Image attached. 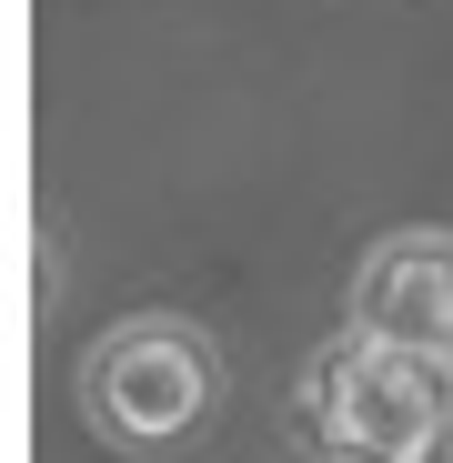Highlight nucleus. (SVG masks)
Wrapping results in <instances>:
<instances>
[{
    "label": "nucleus",
    "instance_id": "nucleus-1",
    "mask_svg": "<svg viewBox=\"0 0 453 463\" xmlns=\"http://www.w3.org/2000/svg\"><path fill=\"white\" fill-rule=\"evenodd\" d=\"M302 433L323 463H443L453 453V363L343 333L302 373Z\"/></svg>",
    "mask_w": 453,
    "mask_h": 463
},
{
    "label": "nucleus",
    "instance_id": "nucleus-2",
    "mask_svg": "<svg viewBox=\"0 0 453 463\" xmlns=\"http://www.w3.org/2000/svg\"><path fill=\"white\" fill-rule=\"evenodd\" d=\"M212 403H222L212 343H202L192 323H162V313L101 333L91 363H81V423H91L111 453H131V463L182 453V443L212 423Z\"/></svg>",
    "mask_w": 453,
    "mask_h": 463
},
{
    "label": "nucleus",
    "instance_id": "nucleus-3",
    "mask_svg": "<svg viewBox=\"0 0 453 463\" xmlns=\"http://www.w3.org/2000/svg\"><path fill=\"white\" fill-rule=\"evenodd\" d=\"M353 333L423 363H453V232H393L353 272Z\"/></svg>",
    "mask_w": 453,
    "mask_h": 463
}]
</instances>
